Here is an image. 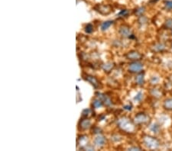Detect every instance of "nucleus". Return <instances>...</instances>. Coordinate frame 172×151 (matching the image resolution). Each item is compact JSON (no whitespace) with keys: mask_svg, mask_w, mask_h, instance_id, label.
<instances>
[{"mask_svg":"<svg viewBox=\"0 0 172 151\" xmlns=\"http://www.w3.org/2000/svg\"><path fill=\"white\" fill-rule=\"evenodd\" d=\"M119 125L120 127H122V129L126 131H132L133 130V125L129 122V121H128L126 118H122L119 121Z\"/></svg>","mask_w":172,"mask_h":151,"instance_id":"nucleus-1","label":"nucleus"},{"mask_svg":"<svg viewBox=\"0 0 172 151\" xmlns=\"http://www.w3.org/2000/svg\"><path fill=\"white\" fill-rule=\"evenodd\" d=\"M144 142L145 144V145L147 147H150V148H157L158 147V143L155 139L150 137H146L144 139Z\"/></svg>","mask_w":172,"mask_h":151,"instance_id":"nucleus-2","label":"nucleus"},{"mask_svg":"<svg viewBox=\"0 0 172 151\" xmlns=\"http://www.w3.org/2000/svg\"><path fill=\"white\" fill-rule=\"evenodd\" d=\"M129 70H130V71L134 72H140L142 70V64L138 63V62L132 63L129 65Z\"/></svg>","mask_w":172,"mask_h":151,"instance_id":"nucleus-3","label":"nucleus"},{"mask_svg":"<svg viewBox=\"0 0 172 151\" xmlns=\"http://www.w3.org/2000/svg\"><path fill=\"white\" fill-rule=\"evenodd\" d=\"M105 138L104 137H102L101 135L97 136L96 138H95V140H94V143H95V144L96 146H98V147H102L105 144Z\"/></svg>","mask_w":172,"mask_h":151,"instance_id":"nucleus-4","label":"nucleus"},{"mask_svg":"<svg viewBox=\"0 0 172 151\" xmlns=\"http://www.w3.org/2000/svg\"><path fill=\"white\" fill-rule=\"evenodd\" d=\"M119 33L122 35V36L123 37H130L132 35V33H131V31L129 30L128 28L126 27H122L119 30Z\"/></svg>","mask_w":172,"mask_h":151,"instance_id":"nucleus-5","label":"nucleus"},{"mask_svg":"<svg viewBox=\"0 0 172 151\" xmlns=\"http://www.w3.org/2000/svg\"><path fill=\"white\" fill-rule=\"evenodd\" d=\"M85 79H87V81L89 82V83H90L92 85H94V87H97V86L99 85V83L98 81H97V79H96V78H94V77H91V76H87V77H85Z\"/></svg>","mask_w":172,"mask_h":151,"instance_id":"nucleus-6","label":"nucleus"},{"mask_svg":"<svg viewBox=\"0 0 172 151\" xmlns=\"http://www.w3.org/2000/svg\"><path fill=\"white\" fill-rule=\"evenodd\" d=\"M146 121H147V117L143 114H138L137 116L135 118V121L136 123H138V124L145 122Z\"/></svg>","mask_w":172,"mask_h":151,"instance_id":"nucleus-7","label":"nucleus"},{"mask_svg":"<svg viewBox=\"0 0 172 151\" xmlns=\"http://www.w3.org/2000/svg\"><path fill=\"white\" fill-rule=\"evenodd\" d=\"M97 95H98L99 99L100 98V100L103 101L106 105H111V104H112L111 100H110V99H109L108 97L106 96L105 95L100 94V93H97Z\"/></svg>","mask_w":172,"mask_h":151,"instance_id":"nucleus-8","label":"nucleus"},{"mask_svg":"<svg viewBox=\"0 0 172 151\" xmlns=\"http://www.w3.org/2000/svg\"><path fill=\"white\" fill-rule=\"evenodd\" d=\"M127 57H128L129 59H131V60H139L140 57H141V55H140L138 52L132 51V52L129 53V54L127 55Z\"/></svg>","mask_w":172,"mask_h":151,"instance_id":"nucleus-9","label":"nucleus"},{"mask_svg":"<svg viewBox=\"0 0 172 151\" xmlns=\"http://www.w3.org/2000/svg\"><path fill=\"white\" fill-rule=\"evenodd\" d=\"M97 11L102 14H108L110 12V8L107 5H100V6H99Z\"/></svg>","mask_w":172,"mask_h":151,"instance_id":"nucleus-10","label":"nucleus"},{"mask_svg":"<svg viewBox=\"0 0 172 151\" xmlns=\"http://www.w3.org/2000/svg\"><path fill=\"white\" fill-rule=\"evenodd\" d=\"M90 125H91V123H90V121L89 119H84L81 121V127L82 129H87V128H89L90 127Z\"/></svg>","mask_w":172,"mask_h":151,"instance_id":"nucleus-11","label":"nucleus"},{"mask_svg":"<svg viewBox=\"0 0 172 151\" xmlns=\"http://www.w3.org/2000/svg\"><path fill=\"white\" fill-rule=\"evenodd\" d=\"M113 24V21H106V22H104L101 24V29L102 31H106L107 29L109 28V27L111 26L112 24Z\"/></svg>","mask_w":172,"mask_h":151,"instance_id":"nucleus-12","label":"nucleus"},{"mask_svg":"<svg viewBox=\"0 0 172 151\" xmlns=\"http://www.w3.org/2000/svg\"><path fill=\"white\" fill-rule=\"evenodd\" d=\"M113 67V64H112V63H107V64H104V65L102 66V69H103L105 71H109Z\"/></svg>","mask_w":172,"mask_h":151,"instance_id":"nucleus-13","label":"nucleus"},{"mask_svg":"<svg viewBox=\"0 0 172 151\" xmlns=\"http://www.w3.org/2000/svg\"><path fill=\"white\" fill-rule=\"evenodd\" d=\"M94 106L96 108H101L102 106V102L100 99H96L94 102Z\"/></svg>","mask_w":172,"mask_h":151,"instance_id":"nucleus-14","label":"nucleus"},{"mask_svg":"<svg viewBox=\"0 0 172 151\" xmlns=\"http://www.w3.org/2000/svg\"><path fill=\"white\" fill-rule=\"evenodd\" d=\"M164 106L166 107V108L171 109L172 108V99L166 100L165 102H164Z\"/></svg>","mask_w":172,"mask_h":151,"instance_id":"nucleus-15","label":"nucleus"},{"mask_svg":"<svg viewBox=\"0 0 172 151\" xmlns=\"http://www.w3.org/2000/svg\"><path fill=\"white\" fill-rule=\"evenodd\" d=\"M136 82H137L138 84H139V85H142L143 84L144 82V76L142 74L139 75L137 77H136Z\"/></svg>","mask_w":172,"mask_h":151,"instance_id":"nucleus-16","label":"nucleus"},{"mask_svg":"<svg viewBox=\"0 0 172 151\" xmlns=\"http://www.w3.org/2000/svg\"><path fill=\"white\" fill-rule=\"evenodd\" d=\"M93 30H94V27H93V25H92V24H88L87 26H86L85 31H86V32H87V33H88V34L92 33Z\"/></svg>","mask_w":172,"mask_h":151,"instance_id":"nucleus-17","label":"nucleus"},{"mask_svg":"<svg viewBox=\"0 0 172 151\" xmlns=\"http://www.w3.org/2000/svg\"><path fill=\"white\" fill-rule=\"evenodd\" d=\"M142 97H143V95H142L141 92H139V93H138V95L135 97V99H135V101H137V102H139V101L142 100Z\"/></svg>","mask_w":172,"mask_h":151,"instance_id":"nucleus-18","label":"nucleus"},{"mask_svg":"<svg viewBox=\"0 0 172 151\" xmlns=\"http://www.w3.org/2000/svg\"><path fill=\"white\" fill-rule=\"evenodd\" d=\"M165 5L166 7L169 9H172V0H170V1H167L165 2Z\"/></svg>","mask_w":172,"mask_h":151,"instance_id":"nucleus-19","label":"nucleus"},{"mask_svg":"<svg viewBox=\"0 0 172 151\" xmlns=\"http://www.w3.org/2000/svg\"><path fill=\"white\" fill-rule=\"evenodd\" d=\"M166 26L168 28H171L172 27V19H168L166 22Z\"/></svg>","mask_w":172,"mask_h":151,"instance_id":"nucleus-20","label":"nucleus"},{"mask_svg":"<svg viewBox=\"0 0 172 151\" xmlns=\"http://www.w3.org/2000/svg\"><path fill=\"white\" fill-rule=\"evenodd\" d=\"M127 14H128V12H127L126 10H122V11L119 14V16L120 17H122V16H126V15H127Z\"/></svg>","mask_w":172,"mask_h":151,"instance_id":"nucleus-21","label":"nucleus"},{"mask_svg":"<svg viewBox=\"0 0 172 151\" xmlns=\"http://www.w3.org/2000/svg\"><path fill=\"white\" fill-rule=\"evenodd\" d=\"M124 108L126 110H131V106H129V105H128V106H125Z\"/></svg>","mask_w":172,"mask_h":151,"instance_id":"nucleus-22","label":"nucleus"}]
</instances>
